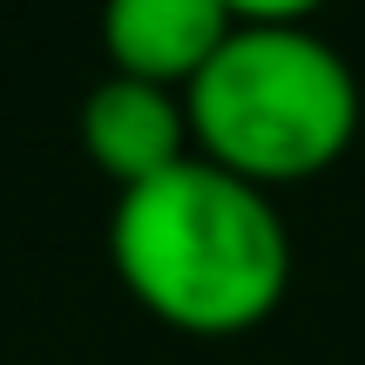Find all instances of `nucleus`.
<instances>
[{"mask_svg":"<svg viewBox=\"0 0 365 365\" xmlns=\"http://www.w3.org/2000/svg\"><path fill=\"white\" fill-rule=\"evenodd\" d=\"M108 264L122 291L190 339H237L291 291V230L271 190L182 156L176 170L115 190Z\"/></svg>","mask_w":365,"mask_h":365,"instance_id":"1","label":"nucleus"},{"mask_svg":"<svg viewBox=\"0 0 365 365\" xmlns=\"http://www.w3.org/2000/svg\"><path fill=\"white\" fill-rule=\"evenodd\" d=\"M182 115L203 163L277 196L352 149L365 95L345 48L312 21H237L182 88Z\"/></svg>","mask_w":365,"mask_h":365,"instance_id":"2","label":"nucleus"},{"mask_svg":"<svg viewBox=\"0 0 365 365\" xmlns=\"http://www.w3.org/2000/svg\"><path fill=\"white\" fill-rule=\"evenodd\" d=\"M81 149L115 190L176 170L182 156H196L190 143V115H182V95L156 88V81L135 75H102L81 102Z\"/></svg>","mask_w":365,"mask_h":365,"instance_id":"3","label":"nucleus"},{"mask_svg":"<svg viewBox=\"0 0 365 365\" xmlns=\"http://www.w3.org/2000/svg\"><path fill=\"white\" fill-rule=\"evenodd\" d=\"M223 0H102V54L108 75H135L156 88H190L196 68L230 34Z\"/></svg>","mask_w":365,"mask_h":365,"instance_id":"4","label":"nucleus"},{"mask_svg":"<svg viewBox=\"0 0 365 365\" xmlns=\"http://www.w3.org/2000/svg\"><path fill=\"white\" fill-rule=\"evenodd\" d=\"M223 7H230V21H312L318 7H325V0H223Z\"/></svg>","mask_w":365,"mask_h":365,"instance_id":"5","label":"nucleus"}]
</instances>
